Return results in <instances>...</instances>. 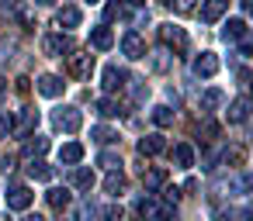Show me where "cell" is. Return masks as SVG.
Segmentation results:
<instances>
[{
    "instance_id": "1",
    "label": "cell",
    "mask_w": 253,
    "mask_h": 221,
    "mask_svg": "<svg viewBox=\"0 0 253 221\" xmlns=\"http://www.w3.org/2000/svg\"><path fill=\"white\" fill-rule=\"evenodd\" d=\"M52 125H56V131L73 135V131H80V125H84V111H80V107H56V111H52Z\"/></svg>"
},
{
    "instance_id": "2",
    "label": "cell",
    "mask_w": 253,
    "mask_h": 221,
    "mask_svg": "<svg viewBox=\"0 0 253 221\" xmlns=\"http://www.w3.org/2000/svg\"><path fill=\"white\" fill-rule=\"evenodd\" d=\"M66 73H70L73 80H90V73H94V56H90V52H70V56H66Z\"/></svg>"
},
{
    "instance_id": "3",
    "label": "cell",
    "mask_w": 253,
    "mask_h": 221,
    "mask_svg": "<svg viewBox=\"0 0 253 221\" xmlns=\"http://www.w3.org/2000/svg\"><path fill=\"white\" fill-rule=\"evenodd\" d=\"M42 52L52 56V59H59L63 52H73V38H70V35H59V32H49V35L42 38Z\"/></svg>"
},
{
    "instance_id": "4",
    "label": "cell",
    "mask_w": 253,
    "mask_h": 221,
    "mask_svg": "<svg viewBox=\"0 0 253 221\" xmlns=\"http://www.w3.org/2000/svg\"><path fill=\"white\" fill-rule=\"evenodd\" d=\"M139 218L142 221H170V207L160 204L156 197H142L139 200Z\"/></svg>"
},
{
    "instance_id": "5",
    "label": "cell",
    "mask_w": 253,
    "mask_h": 221,
    "mask_svg": "<svg viewBox=\"0 0 253 221\" xmlns=\"http://www.w3.org/2000/svg\"><path fill=\"white\" fill-rule=\"evenodd\" d=\"M160 42H163L167 49L184 52V49H187V32H184L180 25H173V21H170V25H163V28H160Z\"/></svg>"
},
{
    "instance_id": "6",
    "label": "cell",
    "mask_w": 253,
    "mask_h": 221,
    "mask_svg": "<svg viewBox=\"0 0 253 221\" xmlns=\"http://www.w3.org/2000/svg\"><path fill=\"white\" fill-rule=\"evenodd\" d=\"M122 56L125 59H146V42H142V35L139 32H125L122 35Z\"/></svg>"
},
{
    "instance_id": "7",
    "label": "cell",
    "mask_w": 253,
    "mask_h": 221,
    "mask_svg": "<svg viewBox=\"0 0 253 221\" xmlns=\"http://www.w3.org/2000/svg\"><path fill=\"white\" fill-rule=\"evenodd\" d=\"M218 66H222V63H218V56H215V52H201V56L194 59V66H191V69H194V76L211 80V76L218 73Z\"/></svg>"
},
{
    "instance_id": "8",
    "label": "cell",
    "mask_w": 253,
    "mask_h": 221,
    "mask_svg": "<svg viewBox=\"0 0 253 221\" xmlns=\"http://www.w3.org/2000/svg\"><path fill=\"white\" fill-rule=\"evenodd\" d=\"M35 87H39L42 97H63V90H66L63 76H56V73H42V76L35 80Z\"/></svg>"
},
{
    "instance_id": "9",
    "label": "cell",
    "mask_w": 253,
    "mask_h": 221,
    "mask_svg": "<svg viewBox=\"0 0 253 221\" xmlns=\"http://www.w3.org/2000/svg\"><path fill=\"white\" fill-rule=\"evenodd\" d=\"M225 14H229V0H205V4H201V21L205 25H215Z\"/></svg>"
},
{
    "instance_id": "10",
    "label": "cell",
    "mask_w": 253,
    "mask_h": 221,
    "mask_svg": "<svg viewBox=\"0 0 253 221\" xmlns=\"http://www.w3.org/2000/svg\"><path fill=\"white\" fill-rule=\"evenodd\" d=\"M32 200H35V193H32L28 187H11V190H7V207H11V211H28Z\"/></svg>"
},
{
    "instance_id": "11",
    "label": "cell",
    "mask_w": 253,
    "mask_h": 221,
    "mask_svg": "<svg viewBox=\"0 0 253 221\" xmlns=\"http://www.w3.org/2000/svg\"><path fill=\"white\" fill-rule=\"evenodd\" d=\"M101 80H104V83H101V87H104V90H108V94H115V90H122V87H125V83H128V73H125V69H118V66H108V69H104V76H101Z\"/></svg>"
},
{
    "instance_id": "12",
    "label": "cell",
    "mask_w": 253,
    "mask_h": 221,
    "mask_svg": "<svg viewBox=\"0 0 253 221\" xmlns=\"http://www.w3.org/2000/svg\"><path fill=\"white\" fill-rule=\"evenodd\" d=\"M250 107H253V100H250V97H236V100L229 104V111H225L229 125H239V121H246V118H250Z\"/></svg>"
},
{
    "instance_id": "13",
    "label": "cell",
    "mask_w": 253,
    "mask_h": 221,
    "mask_svg": "<svg viewBox=\"0 0 253 221\" xmlns=\"http://www.w3.org/2000/svg\"><path fill=\"white\" fill-rule=\"evenodd\" d=\"M139 152H142V156H160V152H167V138H163L160 131H153V135L139 138Z\"/></svg>"
},
{
    "instance_id": "14",
    "label": "cell",
    "mask_w": 253,
    "mask_h": 221,
    "mask_svg": "<svg viewBox=\"0 0 253 221\" xmlns=\"http://www.w3.org/2000/svg\"><path fill=\"white\" fill-rule=\"evenodd\" d=\"M90 45H94L97 52H108V49L115 45V32H111L108 25H104V28H94V32H90Z\"/></svg>"
},
{
    "instance_id": "15",
    "label": "cell",
    "mask_w": 253,
    "mask_h": 221,
    "mask_svg": "<svg viewBox=\"0 0 253 221\" xmlns=\"http://www.w3.org/2000/svg\"><path fill=\"white\" fill-rule=\"evenodd\" d=\"M56 25H59V28H77V25H80V7H73V4L59 7V11H56Z\"/></svg>"
},
{
    "instance_id": "16",
    "label": "cell",
    "mask_w": 253,
    "mask_h": 221,
    "mask_svg": "<svg viewBox=\"0 0 253 221\" xmlns=\"http://www.w3.org/2000/svg\"><path fill=\"white\" fill-rule=\"evenodd\" d=\"M173 162H177V169H191L194 166V149L187 142H177L173 145Z\"/></svg>"
},
{
    "instance_id": "17",
    "label": "cell",
    "mask_w": 253,
    "mask_h": 221,
    "mask_svg": "<svg viewBox=\"0 0 253 221\" xmlns=\"http://www.w3.org/2000/svg\"><path fill=\"white\" fill-rule=\"evenodd\" d=\"M125 187H128L125 173H122V169H111V173H108V180H104V190H108L111 197H122V193H125Z\"/></svg>"
},
{
    "instance_id": "18",
    "label": "cell",
    "mask_w": 253,
    "mask_h": 221,
    "mask_svg": "<svg viewBox=\"0 0 253 221\" xmlns=\"http://www.w3.org/2000/svg\"><path fill=\"white\" fill-rule=\"evenodd\" d=\"M84 159V145L80 142H66L63 149H59V162H66V166H77Z\"/></svg>"
},
{
    "instance_id": "19",
    "label": "cell",
    "mask_w": 253,
    "mask_h": 221,
    "mask_svg": "<svg viewBox=\"0 0 253 221\" xmlns=\"http://www.w3.org/2000/svg\"><path fill=\"white\" fill-rule=\"evenodd\" d=\"M70 183H73L77 190H90V187H94V169H90V166H77L73 176H70Z\"/></svg>"
},
{
    "instance_id": "20",
    "label": "cell",
    "mask_w": 253,
    "mask_h": 221,
    "mask_svg": "<svg viewBox=\"0 0 253 221\" xmlns=\"http://www.w3.org/2000/svg\"><path fill=\"white\" fill-rule=\"evenodd\" d=\"M243 32H246V21H243V18H229L225 28H222V38H225V42H239Z\"/></svg>"
},
{
    "instance_id": "21",
    "label": "cell",
    "mask_w": 253,
    "mask_h": 221,
    "mask_svg": "<svg viewBox=\"0 0 253 221\" xmlns=\"http://www.w3.org/2000/svg\"><path fill=\"white\" fill-rule=\"evenodd\" d=\"M225 104V94L218 90V87H208L205 94H201V111H215V107H222Z\"/></svg>"
},
{
    "instance_id": "22",
    "label": "cell",
    "mask_w": 253,
    "mask_h": 221,
    "mask_svg": "<svg viewBox=\"0 0 253 221\" xmlns=\"http://www.w3.org/2000/svg\"><path fill=\"white\" fill-rule=\"evenodd\" d=\"M94 107H97V114H101V118H118V114H122V104H118L115 97H101Z\"/></svg>"
},
{
    "instance_id": "23",
    "label": "cell",
    "mask_w": 253,
    "mask_h": 221,
    "mask_svg": "<svg viewBox=\"0 0 253 221\" xmlns=\"http://www.w3.org/2000/svg\"><path fill=\"white\" fill-rule=\"evenodd\" d=\"M149 114H153V125H156V128H170V125H173V111H170L167 104H156Z\"/></svg>"
},
{
    "instance_id": "24",
    "label": "cell",
    "mask_w": 253,
    "mask_h": 221,
    "mask_svg": "<svg viewBox=\"0 0 253 221\" xmlns=\"http://www.w3.org/2000/svg\"><path fill=\"white\" fill-rule=\"evenodd\" d=\"M90 138H94L97 145H111V142H118V131H111L108 125H94V128H90Z\"/></svg>"
},
{
    "instance_id": "25",
    "label": "cell",
    "mask_w": 253,
    "mask_h": 221,
    "mask_svg": "<svg viewBox=\"0 0 253 221\" xmlns=\"http://www.w3.org/2000/svg\"><path fill=\"white\" fill-rule=\"evenodd\" d=\"M45 149H49V138H42V135H35V138H28V142H25V156H28V159L45 156Z\"/></svg>"
},
{
    "instance_id": "26",
    "label": "cell",
    "mask_w": 253,
    "mask_h": 221,
    "mask_svg": "<svg viewBox=\"0 0 253 221\" xmlns=\"http://www.w3.org/2000/svg\"><path fill=\"white\" fill-rule=\"evenodd\" d=\"M142 183L146 190H160L167 183V169H142Z\"/></svg>"
},
{
    "instance_id": "27",
    "label": "cell",
    "mask_w": 253,
    "mask_h": 221,
    "mask_svg": "<svg viewBox=\"0 0 253 221\" xmlns=\"http://www.w3.org/2000/svg\"><path fill=\"white\" fill-rule=\"evenodd\" d=\"M28 173H32V180H42V183L52 180V166H45L42 159H32V162H28Z\"/></svg>"
},
{
    "instance_id": "28",
    "label": "cell",
    "mask_w": 253,
    "mask_h": 221,
    "mask_svg": "<svg viewBox=\"0 0 253 221\" xmlns=\"http://www.w3.org/2000/svg\"><path fill=\"white\" fill-rule=\"evenodd\" d=\"M45 197H49V204H52V207H59V211H63V207H70V190H63V187H52Z\"/></svg>"
},
{
    "instance_id": "29",
    "label": "cell",
    "mask_w": 253,
    "mask_h": 221,
    "mask_svg": "<svg viewBox=\"0 0 253 221\" xmlns=\"http://www.w3.org/2000/svg\"><path fill=\"white\" fill-rule=\"evenodd\" d=\"M97 166L108 169V173H111V169H122V156H118V152H101V156H97Z\"/></svg>"
},
{
    "instance_id": "30",
    "label": "cell",
    "mask_w": 253,
    "mask_h": 221,
    "mask_svg": "<svg viewBox=\"0 0 253 221\" xmlns=\"http://www.w3.org/2000/svg\"><path fill=\"white\" fill-rule=\"evenodd\" d=\"M32 125H35V111H28V107H25V111L18 114V121H14V131H18V135H25Z\"/></svg>"
},
{
    "instance_id": "31",
    "label": "cell",
    "mask_w": 253,
    "mask_h": 221,
    "mask_svg": "<svg viewBox=\"0 0 253 221\" xmlns=\"http://www.w3.org/2000/svg\"><path fill=\"white\" fill-rule=\"evenodd\" d=\"M229 190H232V193H250V190H253V176H236V180L229 183Z\"/></svg>"
},
{
    "instance_id": "32",
    "label": "cell",
    "mask_w": 253,
    "mask_h": 221,
    "mask_svg": "<svg viewBox=\"0 0 253 221\" xmlns=\"http://www.w3.org/2000/svg\"><path fill=\"white\" fill-rule=\"evenodd\" d=\"M170 7H173L177 14H191V11H194V0H170Z\"/></svg>"
},
{
    "instance_id": "33",
    "label": "cell",
    "mask_w": 253,
    "mask_h": 221,
    "mask_svg": "<svg viewBox=\"0 0 253 221\" xmlns=\"http://www.w3.org/2000/svg\"><path fill=\"white\" fill-rule=\"evenodd\" d=\"M222 159H225V162H232V166H239V162H243V149H225V152H222Z\"/></svg>"
},
{
    "instance_id": "34",
    "label": "cell",
    "mask_w": 253,
    "mask_h": 221,
    "mask_svg": "<svg viewBox=\"0 0 253 221\" xmlns=\"http://www.w3.org/2000/svg\"><path fill=\"white\" fill-rule=\"evenodd\" d=\"M101 221H122V207H115V204L104 207V211H101Z\"/></svg>"
},
{
    "instance_id": "35",
    "label": "cell",
    "mask_w": 253,
    "mask_h": 221,
    "mask_svg": "<svg viewBox=\"0 0 253 221\" xmlns=\"http://www.w3.org/2000/svg\"><path fill=\"white\" fill-rule=\"evenodd\" d=\"M104 14H108V21H115V18H125L128 11H125L122 4H108V11H104Z\"/></svg>"
},
{
    "instance_id": "36",
    "label": "cell",
    "mask_w": 253,
    "mask_h": 221,
    "mask_svg": "<svg viewBox=\"0 0 253 221\" xmlns=\"http://www.w3.org/2000/svg\"><path fill=\"white\" fill-rule=\"evenodd\" d=\"M153 66L163 73V69H170V52H156V59H153Z\"/></svg>"
},
{
    "instance_id": "37",
    "label": "cell",
    "mask_w": 253,
    "mask_h": 221,
    "mask_svg": "<svg viewBox=\"0 0 253 221\" xmlns=\"http://www.w3.org/2000/svg\"><path fill=\"white\" fill-rule=\"evenodd\" d=\"M239 45H243V56H250V52H253V32H250V28L243 32V38H239Z\"/></svg>"
},
{
    "instance_id": "38",
    "label": "cell",
    "mask_w": 253,
    "mask_h": 221,
    "mask_svg": "<svg viewBox=\"0 0 253 221\" xmlns=\"http://www.w3.org/2000/svg\"><path fill=\"white\" fill-rule=\"evenodd\" d=\"M11 131V118H7V111H0V138H4Z\"/></svg>"
},
{
    "instance_id": "39",
    "label": "cell",
    "mask_w": 253,
    "mask_h": 221,
    "mask_svg": "<svg viewBox=\"0 0 253 221\" xmlns=\"http://www.w3.org/2000/svg\"><path fill=\"white\" fill-rule=\"evenodd\" d=\"M125 4H128V7H142V4H146V0H125Z\"/></svg>"
},
{
    "instance_id": "40",
    "label": "cell",
    "mask_w": 253,
    "mask_h": 221,
    "mask_svg": "<svg viewBox=\"0 0 253 221\" xmlns=\"http://www.w3.org/2000/svg\"><path fill=\"white\" fill-rule=\"evenodd\" d=\"M25 221H45V218H39V214H28V218H25Z\"/></svg>"
},
{
    "instance_id": "41",
    "label": "cell",
    "mask_w": 253,
    "mask_h": 221,
    "mask_svg": "<svg viewBox=\"0 0 253 221\" xmlns=\"http://www.w3.org/2000/svg\"><path fill=\"white\" fill-rule=\"evenodd\" d=\"M35 4H42V7H49V4H56V0H35Z\"/></svg>"
},
{
    "instance_id": "42",
    "label": "cell",
    "mask_w": 253,
    "mask_h": 221,
    "mask_svg": "<svg viewBox=\"0 0 253 221\" xmlns=\"http://www.w3.org/2000/svg\"><path fill=\"white\" fill-rule=\"evenodd\" d=\"M87 4H101V0H87Z\"/></svg>"
},
{
    "instance_id": "43",
    "label": "cell",
    "mask_w": 253,
    "mask_h": 221,
    "mask_svg": "<svg viewBox=\"0 0 253 221\" xmlns=\"http://www.w3.org/2000/svg\"><path fill=\"white\" fill-rule=\"evenodd\" d=\"M0 94H4V87H0Z\"/></svg>"
},
{
    "instance_id": "44",
    "label": "cell",
    "mask_w": 253,
    "mask_h": 221,
    "mask_svg": "<svg viewBox=\"0 0 253 221\" xmlns=\"http://www.w3.org/2000/svg\"><path fill=\"white\" fill-rule=\"evenodd\" d=\"M163 4H170V0H163Z\"/></svg>"
},
{
    "instance_id": "45",
    "label": "cell",
    "mask_w": 253,
    "mask_h": 221,
    "mask_svg": "<svg viewBox=\"0 0 253 221\" xmlns=\"http://www.w3.org/2000/svg\"><path fill=\"white\" fill-rule=\"evenodd\" d=\"M250 11H253V7H250Z\"/></svg>"
}]
</instances>
